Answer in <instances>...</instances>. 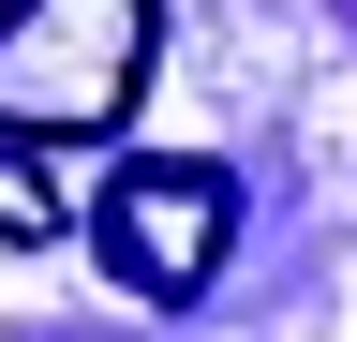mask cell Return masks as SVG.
Instances as JSON below:
<instances>
[{
    "instance_id": "6da1fadb",
    "label": "cell",
    "mask_w": 357,
    "mask_h": 342,
    "mask_svg": "<svg viewBox=\"0 0 357 342\" xmlns=\"http://www.w3.org/2000/svg\"><path fill=\"white\" fill-rule=\"evenodd\" d=\"M164 0H0V164L105 149L149 104Z\"/></svg>"
},
{
    "instance_id": "7a4b0ae2",
    "label": "cell",
    "mask_w": 357,
    "mask_h": 342,
    "mask_svg": "<svg viewBox=\"0 0 357 342\" xmlns=\"http://www.w3.org/2000/svg\"><path fill=\"white\" fill-rule=\"evenodd\" d=\"M89 238H105V268L134 283V297H208V268H223V238H238V179H223L208 149H149V164H119L105 179V208H89Z\"/></svg>"
},
{
    "instance_id": "3957f363",
    "label": "cell",
    "mask_w": 357,
    "mask_h": 342,
    "mask_svg": "<svg viewBox=\"0 0 357 342\" xmlns=\"http://www.w3.org/2000/svg\"><path fill=\"white\" fill-rule=\"evenodd\" d=\"M0 224H15V238H60V194H45V179H0Z\"/></svg>"
}]
</instances>
